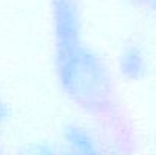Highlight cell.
<instances>
[{"label": "cell", "mask_w": 156, "mask_h": 155, "mask_svg": "<svg viewBox=\"0 0 156 155\" xmlns=\"http://www.w3.org/2000/svg\"><path fill=\"white\" fill-rule=\"evenodd\" d=\"M0 155H2V152H0Z\"/></svg>", "instance_id": "cell-7"}, {"label": "cell", "mask_w": 156, "mask_h": 155, "mask_svg": "<svg viewBox=\"0 0 156 155\" xmlns=\"http://www.w3.org/2000/svg\"><path fill=\"white\" fill-rule=\"evenodd\" d=\"M9 119V108H8V103L5 102V99L0 96V129L5 126V123L8 122Z\"/></svg>", "instance_id": "cell-4"}, {"label": "cell", "mask_w": 156, "mask_h": 155, "mask_svg": "<svg viewBox=\"0 0 156 155\" xmlns=\"http://www.w3.org/2000/svg\"><path fill=\"white\" fill-rule=\"evenodd\" d=\"M52 67L64 98L85 114H103L114 102L109 65L85 35L79 0H50Z\"/></svg>", "instance_id": "cell-1"}, {"label": "cell", "mask_w": 156, "mask_h": 155, "mask_svg": "<svg viewBox=\"0 0 156 155\" xmlns=\"http://www.w3.org/2000/svg\"><path fill=\"white\" fill-rule=\"evenodd\" d=\"M133 3H138V5H146V6H153L156 3V0H132Z\"/></svg>", "instance_id": "cell-5"}, {"label": "cell", "mask_w": 156, "mask_h": 155, "mask_svg": "<svg viewBox=\"0 0 156 155\" xmlns=\"http://www.w3.org/2000/svg\"><path fill=\"white\" fill-rule=\"evenodd\" d=\"M32 155H106L96 132L85 123L65 125L58 135L34 146Z\"/></svg>", "instance_id": "cell-2"}, {"label": "cell", "mask_w": 156, "mask_h": 155, "mask_svg": "<svg viewBox=\"0 0 156 155\" xmlns=\"http://www.w3.org/2000/svg\"><path fill=\"white\" fill-rule=\"evenodd\" d=\"M118 73L129 82H136L144 79L150 72L149 53L136 44L126 46L118 53L117 58Z\"/></svg>", "instance_id": "cell-3"}, {"label": "cell", "mask_w": 156, "mask_h": 155, "mask_svg": "<svg viewBox=\"0 0 156 155\" xmlns=\"http://www.w3.org/2000/svg\"><path fill=\"white\" fill-rule=\"evenodd\" d=\"M152 9H153V12H155V18H156V3L152 6Z\"/></svg>", "instance_id": "cell-6"}]
</instances>
